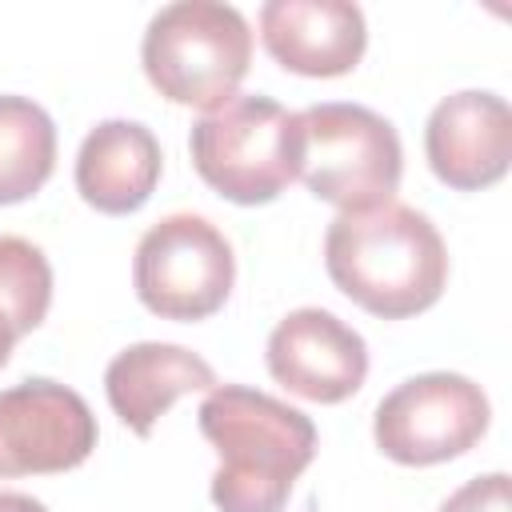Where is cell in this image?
<instances>
[{
  "label": "cell",
  "mask_w": 512,
  "mask_h": 512,
  "mask_svg": "<svg viewBox=\"0 0 512 512\" xmlns=\"http://www.w3.org/2000/svg\"><path fill=\"white\" fill-rule=\"evenodd\" d=\"M324 268L332 284L380 320L428 312L448 284V248L436 224L400 204L340 212L324 236Z\"/></svg>",
  "instance_id": "obj_1"
},
{
  "label": "cell",
  "mask_w": 512,
  "mask_h": 512,
  "mask_svg": "<svg viewBox=\"0 0 512 512\" xmlns=\"http://www.w3.org/2000/svg\"><path fill=\"white\" fill-rule=\"evenodd\" d=\"M196 420L220 456L208 488L212 504L220 512H284L316 456V424L300 408L244 384H216Z\"/></svg>",
  "instance_id": "obj_2"
},
{
  "label": "cell",
  "mask_w": 512,
  "mask_h": 512,
  "mask_svg": "<svg viewBox=\"0 0 512 512\" xmlns=\"http://www.w3.org/2000/svg\"><path fill=\"white\" fill-rule=\"evenodd\" d=\"M148 84L184 108H224L252 64V28L220 0H176L160 8L140 40Z\"/></svg>",
  "instance_id": "obj_3"
},
{
  "label": "cell",
  "mask_w": 512,
  "mask_h": 512,
  "mask_svg": "<svg viewBox=\"0 0 512 512\" xmlns=\"http://www.w3.org/2000/svg\"><path fill=\"white\" fill-rule=\"evenodd\" d=\"M188 152L200 180L224 200L268 204L300 176V112H288L272 96H232L192 124Z\"/></svg>",
  "instance_id": "obj_4"
},
{
  "label": "cell",
  "mask_w": 512,
  "mask_h": 512,
  "mask_svg": "<svg viewBox=\"0 0 512 512\" xmlns=\"http://www.w3.org/2000/svg\"><path fill=\"white\" fill-rule=\"evenodd\" d=\"M304 156L300 180L324 204L340 212H364L388 204L404 176V148L396 128L364 104H312L300 112Z\"/></svg>",
  "instance_id": "obj_5"
},
{
  "label": "cell",
  "mask_w": 512,
  "mask_h": 512,
  "mask_svg": "<svg viewBox=\"0 0 512 512\" xmlns=\"http://www.w3.org/2000/svg\"><path fill=\"white\" fill-rule=\"evenodd\" d=\"M132 284L140 304L160 320H208L232 296L236 256L212 220L196 212H172L140 236Z\"/></svg>",
  "instance_id": "obj_6"
},
{
  "label": "cell",
  "mask_w": 512,
  "mask_h": 512,
  "mask_svg": "<svg viewBox=\"0 0 512 512\" xmlns=\"http://www.w3.org/2000/svg\"><path fill=\"white\" fill-rule=\"evenodd\" d=\"M492 408L480 384L460 372H424L396 384L372 416L376 448L408 468L464 456L488 432Z\"/></svg>",
  "instance_id": "obj_7"
},
{
  "label": "cell",
  "mask_w": 512,
  "mask_h": 512,
  "mask_svg": "<svg viewBox=\"0 0 512 512\" xmlns=\"http://www.w3.org/2000/svg\"><path fill=\"white\" fill-rule=\"evenodd\" d=\"M92 448L96 416L76 388L36 376L0 392V476L68 472Z\"/></svg>",
  "instance_id": "obj_8"
},
{
  "label": "cell",
  "mask_w": 512,
  "mask_h": 512,
  "mask_svg": "<svg viewBox=\"0 0 512 512\" xmlns=\"http://www.w3.org/2000/svg\"><path fill=\"white\" fill-rule=\"evenodd\" d=\"M264 356L272 380L312 404H340L356 396L368 376L364 336L324 308L288 312L272 328Z\"/></svg>",
  "instance_id": "obj_9"
},
{
  "label": "cell",
  "mask_w": 512,
  "mask_h": 512,
  "mask_svg": "<svg viewBox=\"0 0 512 512\" xmlns=\"http://www.w3.org/2000/svg\"><path fill=\"white\" fill-rule=\"evenodd\" d=\"M424 156L440 184L480 192L512 164V112L496 92H452L424 124Z\"/></svg>",
  "instance_id": "obj_10"
},
{
  "label": "cell",
  "mask_w": 512,
  "mask_h": 512,
  "mask_svg": "<svg viewBox=\"0 0 512 512\" xmlns=\"http://www.w3.org/2000/svg\"><path fill=\"white\" fill-rule=\"evenodd\" d=\"M260 40L284 72L332 80L360 64L368 24L348 0H268L260 8Z\"/></svg>",
  "instance_id": "obj_11"
},
{
  "label": "cell",
  "mask_w": 512,
  "mask_h": 512,
  "mask_svg": "<svg viewBox=\"0 0 512 512\" xmlns=\"http://www.w3.org/2000/svg\"><path fill=\"white\" fill-rule=\"evenodd\" d=\"M216 372L204 356L180 348V344H160L144 340L112 356L104 368V392L112 412L136 432L152 436L156 420L188 392H212Z\"/></svg>",
  "instance_id": "obj_12"
},
{
  "label": "cell",
  "mask_w": 512,
  "mask_h": 512,
  "mask_svg": "<svg viewBox=\"0 0 512 512\" xmlns=\"http://www.w3.org/2000/svg\"><path fill=\"white\" fill-rule=\"evenodd\" d=\"M160 140L136 120H100L76 152V192L104 216H128L148 204L160 180Z\"/></svg>",
  "instance_id": "obj_13"
},
{
  "label": "cell",
  "mask_w": 512,
  "mask_h": 512,
  "mask_svg": "<svg viewBox=\"0 0 512 512\" xmlns=\"http://www.w3.org/2000/svg\"><path fill=\"white\" fill-rule=\"evenodd\" d=\"M56 168V124L28 96H0V204L36 196Z\"/></svg>",
  "instance_id": "obj_14"
},
{
  "label": "cell",
  "mask_w": 512,
  "mask_h": 512,
  "mask_svg": "<svg viewBox=\"0 0 512 512\" xmlns=\"http://www.w3.org/2000/svg\"><path fill=\"white\" fill-rule=\"evenodd\" d=\"M52 304V264L24 236H0V316L8 328L28 336L44 324Z\"/></svg>",
  "instance_id": "obj_15"
},
{
  "label": "cell",
  "mask_w": 512,
  "mask_h": 512,
  "mask_svg": "<svg viewBox=\"0 0 512 512\" xmlns=\"http://www.w3.org/2000/svg\"><path fill=\"white\" fill-rule=\"evenodd\" d=\"M440 512H512V504H508V472H488V476H476V480L460 484L440 504Z\"/></svg>",
  "instance_id": "obj_16"
},
{
  "label": "cell",
  "mask_w": 512,
  "mask_h": 512,
  "mask_svg": "<svg viewBox=\"0 0 512 512\" xmlns=\"http://www.w3.org/2000/svg\"><path fill=\"white\" fill-rule=\"evenodd\" d=\"M0 512H48V508L28 492H0Z\"/></svg>",
  "instance_id": "obj_17"
},
{
  "label": "cell",
  "mask_w": 512,
  "mask_h": 512,
  "mask_svg": "<svg viewBox=\"0 0 512 512\" xmlns=\"http://www.w3.org/2000/svg\"><path fill=\"white\" fill-rule=\"evenodd\" d=\"M12 344H16V332L8 328V320L0 316V368L8 364V356H12Z\"/></svg>",
  "instance_id": "obj_18"
}]
</instances>
